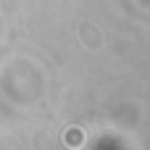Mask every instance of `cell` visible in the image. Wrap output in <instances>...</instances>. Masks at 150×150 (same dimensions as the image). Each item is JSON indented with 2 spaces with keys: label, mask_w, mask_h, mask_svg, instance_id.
I'll use <instances>...</instances> for the list:
<instances>
[{
  "label": "cell",
  "mask_w": 150,
  "mask_h": 150,
  "mask_svg": "<svg viewBox=\"0 0 150 150\" xmlns=\"http://www.w3.org/2000/svg\"><path fill=\"white\" fill-rule=\"evenodd\" d=\"M69 140H71L69 145H82V142H79V140H82V134H79V132H71V134H69Z\"/></svg>",
  "instance_id": "6da1fadb"
}]
</instances>
